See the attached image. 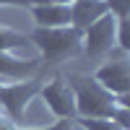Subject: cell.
<instances>
[{
    "instance_id": "obj_1",
    "label": "cell",
    "mask_w": 130,
    "mask_h": 130,
    "mask_svg": "<svg viewBox=\"0 0 130 130\" xmlns=\"http://www.w3.org/2000/svg\"><path fill=\"white\" fill-rule=\"evenodd\" d=\"M68 83H70L73 96H75V120H78V117L109 120L117 104H127V102H120L115 94H109L94 75L73 73L68 78Z\"/></svg>"
},
{
    "instance_id": "obj_2",
    "label": "cell",
    "mask_w": 130,
    "mask_h": 130,
    "mask_svg": "<svg viewBox=\"0 0 130 130\" xmlns=\"http://www.w3.org/2000/svg\"><path fill=\"white\" fill-rule=\"evenodd\" d=\"M81 39H83V31L75 26H52V29L37 26L29 34V42L39 50V60L47 65H55L60 60L81 55L83 52Z\"/></svg>"
},
{
    "instance_id": "obj_3",
    "label": "cell",
    "mask_w": 130,
    "mask_h": 130,
    "mask_svg": "<svg viewBox=\"0 0 130 130\" xmlns=\"http://www.w3.org/2000/svg\"><path fill=\"white\" fill-rule=\"evenodd\" d=\"M42 83L44 81H39V78H26V81H16V83H0V112H5L16 125H21L29 102L34 96H39Z\"/></svg>"
},
{
    "instance_id": "obj_4",
    "label": "cell",
    "mask_w": 130,
    "mask_h": 130,
    "mask_svg": "<svg viewBox=\"0 0 130 130\" xmlns=\"http://www.w3.org/2000/svg\"><path fill=\"white\" fill-rule=\"evenodd\" d=\"M81 47L89 57H104L112 55V50L117 47V18L112 13H104L102 18H96L91 26L83 29Z\"/></svg>"
},
{
    "instance_id": "obj_5",
    "label": "cell",
    "mask_w": 130,
    "mask_h": 130,
    "mask_svg": "<svg viewBox=\"0 0 130 130\" xmlns=\"http://www.w3.org/2000/svg\"><path fill=\"white\" fill-rule=\"evenodd\" d=\"M39 96L57 120H75V96L65 75H52L47 83H42Z\"/></svg>"
},
{
    "instance_id": "obj_6",
    "label": "cell",
    "mask_w": 130,
    "mask_h": 130,
    "mask_svg": "<svg viewBox=\"0 0 130 130\" xmlns=\"http://www.w3.org/2000/svg\"><path fill=\"white\" fill-rule=\"evenodd\" d=\"M94 78L99 81L109 94H115L120 102H127L130 94V62L127 57H117V60H107L104 65H99L94 73Z\"/></svg>"
},
{
    "instance_id": "obj_7",
    "label": "cell",
    "mask_w": 130,
    "mask_h": 130,
    "mask_svg": "<svg viewBox=\"0 0 130 130\" xmlns=\"http://www.w3.org/2000/svg\"><path fill=\"white\" fill-rule=\"evenodd\" d=\"M29 13L34 18L37 26H70V3H39V5H29Z\"/></svg>"
},
{
    "instance_id": "obj_8",
    "label": "cell",
    "mask_w": 130,
    "mask_h": 130,
    "mask_svg": "<svg viewBox=\"0 0 130 130\" xmlns=\"http://www.w3.org/2000/svg\"><path fill=\"white\" fill-rule=\"evenodd\" d=\"M39 57H16L13 52H0V78L5 81H26L34 78V73L39 68Z\"/></svg>"
},
{
    "instance_id": "obj_9",
    "label": "cell",
    "mask_w": 130,
    "mask_h": 130,
    "mask_svg": "<svg viewBox=\"0 0 130 130\" xmlns=\"http://www.w3.org/2000/svg\"><path fill=\"white\" fill-rule=\"evenodd\" d=\"M107 13V3L104 0H73L70 3V26L75 29H86L91 26L96 18H102Z\"/></svg>"
},
{
    "instance_id": "obj_10",
    "label": "cell",
    "mask_w": 130,
    "mask_h": 130,
    "mask_svg": "<svg viewBox=\"0 0 130 130\" xmlns=\"http://www.w3.org/2000/svg\"><path fill=\"white\" fill-rule=\"evenodd\" d=\"M26 44H31L29 34L16 31V29H8V26H0V52H13L18 47H26Z\"/></svg>"
},
{
    "instance_id": "obj_11",
    "label": "cell",
    "mask_w": 130,
    "mask_h": 130,
    "mask_svg": "<svg viewBox=\"0 0 130 130\" xmlns=\"http://www.w3.org/2000/svg\"><path fill=\"white\" fill-rule=\"evenodd\" d=\"M78 127V122L75 120H57V122H52V125H18L16 130H75Z\"/></svg>"
},
{
    "instance_id": "obj_12",
    "label": "cell",
    "mask_w": 130,
    "mask_h": 130,
    "mask_svg": "<svg viewBox=\"0 0 130 130\" xmlns=\"http://www.w3.org/2000/svg\"><path fill=\"white\" fill-rule=\"evenodd\" d=\"M75 122H78V125H83L86 130H122V127H117L112 120H94V117H78Z\"/></svg>"
},
{
    "instance_id": "obj_13",
    "label": "cell",
    "mask_w": 130,
    "mask_h": 130,
    "mask_svg": "<svg viewBox=\"0 0 130 130\" xmlns=\"http://www.w3.org/2000/svg\"><path fill=\"white\" fill-rule=\"evenodd\" d=\"M109 120H112L117 127H122V130H130V104H117Z\"/></svg>"
},
{
    "instance_id": "obj_14",
    "label": "cell",
    "mask_w": 130,
    "mask_h": 130,
    "mask_svg": "<svg viewBox=\"0 0 130 130\" xmlns=\"http://www.w3.org/2000/svg\"><path fill=\"white\" fill-rule=\"evenodd\" d=\"M107 13H112L115 18H130V0H104Z\"/></svg>"
},
{
    "instance_id": "obj_15",
    "label": "cell",
    "mask_w": 130,
    "mask_h": 130,
    "mask_svg": "<svg viewBox=\"0 0 130 130\" xmlns=\"http://www.w3.org/2000/svg\"><path fill=\"white\" fill-rule=\"evenodd\" d=\"M39 3H50V0H0V5H16V8H29Z\"/></svg>"
},
{
    "instance_id": "obj_16",
    "label": "cell",
    "mask_w": 130,
    "mask_h": 130,
    "mask_svg": "<svg viewBox=\"0 0 130 130\" xmlns=\"http://www.w3.org/2000/svg\"><path fill=\"white\" fill-rule=\"evenodd\" d=\"M16 127H18V125L10 120L5 112H0V130H16Z\"/></svg>"
},
{
    "instance_id": "obj_17",
    "label": "cell",
    "mask_w": 130,
    "mask_h": 130,
    "mask_svg": "<svg viewBox=\"0 0 130 130\" xmlns=\"http://www.w3.org/2000/svg\"><path fill=\"white\" fill-rule=\"evenodd\" d=\"M55 3H73V0H55Z\"/></svg>"
}]
</instances>
